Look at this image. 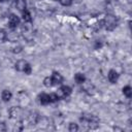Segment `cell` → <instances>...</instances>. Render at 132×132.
Listing matches in <instances>:
<instances>
[{
	"mask_svg": "<svg viewBox=\"0 0 132 132\" xmlns=\"http://www.w3.org/2000/svg\"><path fill=\"white\" fill-rule=\"evenodd\" d=\"M22 16H23V20H24L25 23H31V22H32L31 13H30V11H29L27 8L22 11Z\"/></svg>",
	"mask_w": 132,
	"mask_h": 132,
	"instance_id": "cell-10",
	"label": "cell"
},
{
	"mask_svg": "<svg viewBox=\"0 0 132 132\" xmlns=\"http://www.w3.org/2000/svg\"><path fill=\"white\" fill-rule=\"evenodd\" d=\"M15 6L19 10L23 11L27 8V3H26V0H15Z\"/></svg>",
	"mask_w": 132,
	"mask_h": 132,
	"instance_id": "cell-13",
	"label": "cell"
},
{
	"mask_svg": "<svg viewBox=\"0 0 132 132\" xmlns=\"http://www.w3.org/2000/svg\"><path fill=\"white\" fill-rule=\"evenodd\" d=\"M39 102L42 104V105H47L51 102V97H50V94H45V93H42L39 95Z\"/></svg>",
	"mask_w": 132,
	"mask_h": 132,
	"instance_id": "cell-8",
	"label": "cell"
},
{
	"mask_svg": "<svg viewBox=\"0 0 132 132\" xmlns=\"http://www.w3.org/2000/svg\"><path fill=\"white\" fill-rule=\"evenodd\" d=\"M101 46H102V43H101L100 41H98V40H97V41H96V45H95V48L97 50L98 47H101Z\"/></svg>",
	"mask_w": 132,
	"mask_h": 132,
	"instance_id": "cell-23",
	"label": "cell"
},
{
	"mask_svg": "<svg viewBox=\"0 0 132 132\" xmlns=\"http://www.w3.org/2000/svg\"><path fill=\"white\" fill-rule=\"evenodd\" d=\"M7 39V33L4 29H0V42H4Z\"/></svg>",
	"mask_w": 132,
	"mask_h": 132,
	"instance_id": "cell-16",
	"label": "cell"
},
{
	"mask_svg": "<svg viewBox=\"0 0 132 132\" xmlns=\"http://www.w3.org/2000/svg\"><path fill=\"white\" fill-rule=\"evenodd\" d=\"M20 18L16 15V14H10L9 15V19H8V26L10 29H15L19 25H20Z\"/></svg>",
	"mask_w": 132,
	"mask_h": 132,
	"instance_id": "cell-4",
	"label": "cell"
},
{
	"mask_svg": "<svg viewBox=\"0 0 132 132\" xmlns=\"http://www.w3.org/2000/svg\"><path fill=\"white\" fill-rule=\"evenodd\" d=\"M80 122H82L89 129H97L99 127V123L100 120L97 116L94 114H88V113H84L80 117Z\"/></svg>",
	"mask_w": 132,
	"mask_h": 132,
	"instance_id": "cell-1",
	"label": "cell"
},
{
	"mask_svg": "<svg viewBox=\"0 0 132 132\" xmlns=\"http://www.w3.org/2000/svg\"><path fill=\"white\" fill-rule=\"evenodd\" d=\"M72 92V89L69 87V86H62L58 89L57 91V95L60 99H64L66 97H68Z\"/></svg>",
	"mask_w": 132,
	"mask_h": 132,
	"instance_id": "cell-3",
	"label": "cell"
},
{
	"mask_svg": "<svg viewBox=\"0 0 132 132\" xmlns=\"http://www.w3.org/2000/svg\"><path fill=\"white\" fill-rule=\"evenodd\" d=\"M74 80L76 81V84L81 85L82 82L86 81V76H85V74H82V73H80V72H77V73L74 75Z\"/></svg>",
	"mask_w": 132,
	"mask_h": 132,
	"instance_id": "cell-12",
	"label": "cell"
},
{
	"mask_svg": "<svg viewBox=\"0 0 132 132\" xmlns=\"http://www.w3.org/2000/svg\"><path fill=\"white\" fill-rule=\"evenodd\" d=\"M123 94L127 97V98H131V96H132V88L128 85V86H125L124 88H123Z\"/></svg>",
	"mask_w": 132,
	"mask_h": 132,
	"instance_id": "cell-14",
	"label": "cell"
},
{
	"mask_svg": "<svg viewBox=\"0 0 132 132\" xmlns=\"http://www.w3.org/2000/svg\"><path fill=\"white\" fill-rule=\"evenodd\" d=\"M21 51H22V46H20V45L14 46V47L12 48V52H13V53H20Z\"/></svg>",
	"mask_w": 132,
	"mask_h": 132,
	"instance_id": "cell-22",
	"label": "cell"
},
{
	"mask_svg": "<svg viewBox=\"0 0 132 132\" xmlns=\"http://www.w3.org/2000/svg\"><path fill=\"white\" fill-rule=\"evenodd\" d=\"M102 26L106 30L112 31L118 26V19L113 14H106L105 18L102 20Z\"/></svg>",
	"mask_w": 132,
	"mask_h": 132,
	"instance_id": "cell-2",
	"label": "cell"
},
{
	"mask_svg": "<svg viewBox=\"0 0 132 132\" xmlns=\"http://www.w3.org/2000/svg\"><path fill=\"white\" fill-rule=\"evenodd\" d=\"M43 85H44L46 88H50V87H52V86H53V82H52V78H51L50 76L45 77V78L43 79Z\"/></svg>",
	"mask_w": 132,
	"mask_h": 132,
	"instance_id": "cell-18",
	"label": "cell"
},
{
	"mask_svg": "<svg viewBox=\"0 0 132 132\" xmlns=\"http://www.w3.org/2000/svg\"><path fill=\"white\" fill-rule=\"evenodd\" d=\"M87 85H88V86H87V87H85V86H84L81 90H84L86 93H88V94H90V95H91V94H92V92H91V91H95V88H94V86H93V85H91V84H87Z\"/></svg>",
	"mask_w": 132,
	"mask_h": 132,
	"instance_id": "cell-15",
	"label": "cell"
},
{
	"mask_svg": "<svg viewBox=\"0 0 132 132\" xmlns=\"http://www.w3.org/2000/svg\"><path fill=\"white\" fill-rule=\"evenodd\" d=\"M1 98H2V100H3L4 102H8V101L12 98V94H11V92L8 91V90H3V91H2V94H1Z\"/></svg>",
	"mask_w": 132,
	"mask_h": 132,
	"instance_id": "cell-11",
	"label": "cell"
},
{
	"mask_svg": "<svg viewBox=\"0 0 132 132\" xmlns=\"http://www.w3.org/2000/svg\"><path fill=\"white\" fill-rule=\"evenodd\" d=\"M27 63H28V62L25 61V60H19V61L14 64L15 70H18V71H20V72H24V69H25Z\"/></svg>",
	"mask_w": 132,
	"mask_h": 132,
	"instance_id": "cell-9",
	"label": "cell"
},
{
	"mask_svg": "<svg viewBox=\"0 0 132 132\" xmlns=\"http://www.w3.org/2000/svg\"><path fill=\"white\" fill-rule=\"evenodd\" d=\"M107 77H108V80H109L111 84H116V82L118 81L119 77H120V74H119V72L116 71L114 69H111V70H109V72H108V74H107Z\"/></svg>",
	"mask_w": 132,
	"mask_h": 132,
	"instance_id": "cell-7",
	"label": "cell"
},
{
	"mask_svg": "<svg viewBox=\"0 0 132 132\" xmlns=\"http://www.w3.org/2000/svg\"><path fill=\"white\" fill-rule=\"evenodd\" d=\"M51 78H52V82H53V86H58V85H61L62 82H63V76H62V74H60L59 72H57V71H54L53 72V74H52V76H51Z\"/></svg>",
	"mask_w": 132,
	"mask_h": 132,
	"instance_id": "cell-5",
	"label": "cell"
},
{
	"mask_svg": "<svg viewBox=\"0 0 132 132\" xmlns=\"http://www.w3.org/2000/svg\"><path fill=\"white\" fill-rule=\"evenodd\" d=\"M6 0H0V2H5Z\"/></svg>",
	"mask_w": 132,
	"mask_h": 132,
	"instance_id": "cell-24",
	"label": "cell"
},
{
	"mask_svg": "<svg viewBox=\"0 0 132 132\" xmlns=\"http://www.w3.org/2000/svg\"><path fill=\"white\" fill-rule=\"evenodd\" d=\"M22 108L21 107H15V106H12L10 109H9V114H10V118L11 119H15L18 120L21 116H22Z\"/></svg>",
	"mask_w": 132,
	"mask_h": 132,
	"instance_id": "cell-6",
	"label": "cell"
},
{
	"mask_svg": "<svg viewBox=\"0 0 132 132\" xmlns=\"http://www.w3.org/2000/svg\"><path fill=\"white\" fill-rule=\"evenodd\" d=\"M68 130L70 132H76V131H78V125L75 123H70L68 126Z\"/></svg>",
	"mask_w": 132,
	"mask_h": 132,
	"instance_id": "cell-17",
	"label": "cell"
},
{
	"mask_svg": "<svg viewBox=\"0 0 132 132\" xmlns=\"http://www.w3.org/2000/svg\"><path fill=\"white\" fill-rule=\"evenodd\" d=\"M24 72H25V74H27V75H30V74L32 73V67H31V65H30L29 63H27L26 67H25V69H24Z\"/></svg>",
	"mask_w": 132,
	"mask_h": 132,
	"instance_id": "cell-19",
	"label": "cell"
},
{
	"mask_svg": "<svg viewBox=\"0 0 132 132\" xmlns=\"http://www.w3.org/2000/svg\"><path fill=\"white\" fill-rule=\"evenodd\" d=\"M59 1L63 6H70L72 4V0H59Z\"/></svg>",
	"mask_w": 132,
	"mask_h": 132,
	"instance_id": "cell-21",
	"label": "cell"
},
{
	"mask_svg": "<svg viewBox=\"0 0 132 132\" xmlns=\"http://www.w3.org/2000/svg\"><path fill=\"white\" fill-rule=\"evenodd\" d=\"M53 1H58V0H53Z\"/></svg>",
	"mask_w": 132,
	"mask_h": 132,
	"instance_id": "cell-25",
	"label": "cell"
},
{
	"mask_svg": "<svg viewBox=\"0 0 132 132\" xmlns=\"http://www.w3.org/2000/svg\"><path fill=\"white\" fill-rule=\"evenodd\" d=\"M50 97H51V102H57V101L60 100V98L58 97L57 93H52V94H50Z\"/></svg>",
	"mask_w": 132,
	"mask_h": 132,
	"instance_id": "cell-20",
	"label": "cell"
}]
</instances>
